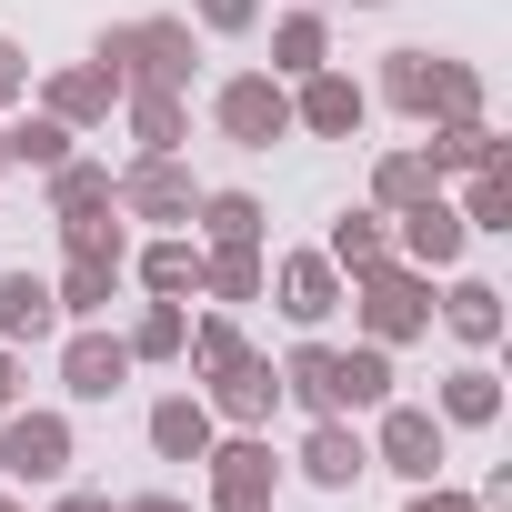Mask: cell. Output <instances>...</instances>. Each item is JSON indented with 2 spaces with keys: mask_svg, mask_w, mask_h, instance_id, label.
Segmentation results:
<instances>
[{
  "mask_svg": "<svg viewBox=\"0 0 512 512\" xmlns=\"http://www.w3.org/2000/svg\"><path fill=\"white\" fill-rule=\"evenodd\" d=\"M21 402V372H11V342H0V412H11Z\"/></svg>",
  "mask_w": 512,
  "mask_h": 512,
  "instance_id": "b9f144b4",
  "label": "cell"
},
{
  "mask_svg": "<svg viewBox=\"0 0 512 512\" xmlns=\"http://www.w3.org/2000/svg\"><path fill=\"white\" fill-rule=\"evenodd\" d=\"M111 101H121V81H111L101 61H81V71H61V81H51V121H71V131L111 121Z\"/></svg>",
  "mask_w": 512,
  "mask_h": 512,
  "instance_id": "484cf974",
  "label": "cell"
},
{
  "mask_svg": "<svg viewBox=\"0 0 512 512\" xmlns=\"http://www.w3.org/2000/svg\"><path fill=\"white\" fill-rule=\"evenodd\" d=\"M432 322L462 342V352H492L502 342V282H482V272H462L442 302H432Z\"/></svg>",
  "mask_w": 512,
  "mask_h": 512,
  "instance_id": "2e32d148",
  "label": "cell"
},
{
  "mask_svg": "<svg viewBox=\"0 0 512 512\" xmlns=\"http://www.w3.org/2000/svg\"><path fill=\"white\" fill-rule=\"evenodd\" d=\"M442 61H452V51H422V41L382 51V81H372V101H392L402 121H432V101H442Z\"/></svg>",
  "mask_w": 512,
  "mask_h": 512,
  "instance_id": "4fadbf2b",
  "label": "cell"
},
{
  "mask_svg": "<svg viewBox=\"0 0 512 512\" xmlns=\"http://www.w3.org/2000/svg\"><path fill=\"white\" fill-rule=\"evenodd\" d=\"M0 171H11V131H0Z\"/></svg>",
  "mask_w": 512,
  "mask_h": 512,
  "instance_id": "ee69618b",
  "label": "cell"
},
{
  "mask_svg": "<svg viewBox=\"0 0 512 512\" xmlns=\"http://www.w3.org/2000/svg\"><path fill=\"white\" fill-rule=\"evenodd\" d=\"M61 512H111V492H71V502H61Z\"/></svg>",
  "mask_w": 512,
  "mask_h": 512,
  "instance_id": "7bdbcfd3",
  "label": "cell"
},
{
  "mask_svg": "<svg viewBox=\"0 0 512 512\" xmlns=\"http://www.w3.org/2000/svg\"><path fill=\"white\" fill-rule=\"evenodd\" d=\"M111 201H121V221H191V171H181V151H141L121 181H111Z\"/></svg>",
  "mask_w": 512,
  "mask_h": 512,
  "instance_id": "9c48e42d",
  "label": "cell"
},
{
  "mask_svg": "<svg viewBox=\"0 0 512 512\" xmlns=\"http://www.w3.org/2000/svg\"><path fill=\"white\" fill-rule=\"evenodd\" d=\"M292 11H322V0H292Z\"/></svg>",
  "mask_w": 512,
  "mask_h": 512,
  "instance_id": "bcb514c9",
  "label": "cell"
},
{
  "mask_svg": "<svg viewBox=\"0 0 512 512\" xmlns=\"http://www.w3.org/2000/svg\"><path fill=\"white\" fill-rule=\"evenodd\" d=\"M432 191H442V171H432L422 141H392V151L372 161V211H412V201H432Z\"/></svg>",
  "mask_w": 512,
  "mask_h": 512,
  "instance_id": "d6986e66",
  "label": "cell"
},
{
  "mask_svg": "<svg viewBox=\"0 0 512 512\" xmlns=\"http://www.w3.org/2000/svg\"><path fill=\"white\" fill-rule=\"evenodd\" d=\"M362 442H372V462L402 472V482H442V462H452V432H442L432 402H382Z\"/></svg>",
  "mask_w": 512,
  "mask_h": 512,
  "instance_id": "3957f363",
  "label": "cell"
},
{
  "mask_svg": "<svg viewBox=\"0 0 512 512\" xmlns=\"http://www.w3.org/2000/svg\"><path fill=\"white\" fill-rule=\"evenodd\" d=\"M111 512H191V502H171V492H131V502H111Z\"/></svg>",
  "mask_w": 512,
  "mask_h": 512,
  "instance_id": "60d3db41",
  "label": "cell"
},
{
  "mask_svg": "<svg viewBox=\"0 0 512 512\" xmlns=\"http://www.w3.org/2000/svg\"><path fill=\"white\" fill-rule=\"evenodd\" d=\"M111 292H121V262H81V251H71L61 282H51V302H61L71 322H101V312H111Z\"/></svg>",
  "mask_w": 512,
  "mask_h": 512,
  "instance_id": "f1b7e54d",
  "label": "cell"
},
{
  "mask_svg": "<svg viewBox=\"0 0 512 512\" xmlns=\"http://www.w3.org/2000/svg\"><path fill=\"white\" fill-rule=\"evenodd\" d=\"M432 121H492V91H482L472 61H442V101H432Z\"/></svg>",
  "mask_w": 512,
  "mask_h": 512,
  "instance_id": "e575fe53",
  "label": "cell"
},
{
  "mask_svg": "<svg viewBox=\"0 0 512 512\" xmlns=\"http://www.w3.org/2000/svg\"><path fill=\"white\" fill-rule=\"evenodd\" d=\"M392 402V352L382 342H352L342 352V412H382Z\"/></svg>",
  "mask_w": 512,
  "mask_h": 512,
  "instance_id": "d6a6232c",
  "label": "cell"
},
{
  "mask_svg": "<svg viewBox=\"0 0 512 512\" xmlns=\"http://www.w3.org/2000/svg\"><path fill=\"white\" fill-rule=\"evenodd\" d=\"M322 262H332L342 282H352V272H372V262H392V211H372V201H362V211H342V221H332V241H322Z\"/></svg>",
  "mask_w": 512,
  "mask_h": 512,
  "instance_id": "44dd1931",
  "label": "cell"
},
{
  "mask_svg": "<svg viewBox=\"0 0 512 512\" xmlns=\"http://www.w3.org/2000/svg\"><path fill=\"white\" fill-rule=\"evenodd\" d=\"M121 111H131V141L141 151H181L191 141V101L181 91H121Z\"/></svg>",
  "mask_w": 512,
  "mask_h": 512,
  "instance_id": "4316f807",
  "label": "cell"
},
{
  "mask_svg": "<svg viewBox=\"0 0 512 512\" xmlns=\"http://www.w3.org/2000/svg\"><path fill=\"white\" fill-rule=\"evenodd\" d=\"M21 91H31V61H21V41H0V111H11Z\"/></svg>",
  "mask_w": 512,
  "mask_h": 512,
  "instance_id": "ab89813d",
  "label": "cell"
},
{
  "mask_svg": "<svg viewBox=\"0 0 512 512\" xmlns=\"http://www.w3.org/2000/svg\"><path fill=\"white\" fill-rule=\"evenodd\" d=\"M362 472H372V442L352 432V412H322V422L302 432V482H312V492H352Z\"/></svg>",
  "mask_w": 512,
  "mask_h": 512,
  "instance_id": "8fae6325",
  "label": "cell"
},
{
  "mask_svg": "<svg viewBox=\"0 0 512 512\" xmlns=\"http://www.w3.org/2000/svg\"><path fill=\"white\" fill-rule=\"evenodd\" d=\"M472 251V231H462V211H452V191H432V201H412V211H392V262H412V272H452Z\"/></svg>",
  "mask_w": 512,
  "mask_h": 512,
  "instance_id": "ba28073f",
  "label": "cell"
},
{
  "mask_svg": "<svg viewBox=\"0 0 512 512\" xmlns=\"http://www.w3.org/2000/svg\"><path fill=\"white\" fill-rule=\"evenodd\" d=\"M211 121H221V141H241V151H272V141H292V81L241 71V81L211 91Z\"/></svg>",
  "mask_w": 512,
  "mask_h": 512,
  "instance_id": "277c9868",
  "label": "cell"
},
{
  "mask_svg": "<svg viewBox=\"0 0 512 512\" xmlns=\"http://www.w3.org/2000/svg\"><path fill=\"white\" fill-rule=\"evenodd\" d=\"M282 402H302L312 422L342 412V342H302V352L282 362Z\"/></svg>",
  "mask_w": 512,
  "mask_h": 512,
  "instance_id": "ffe728a7",
  "label": "cell"
},
{
  "mask_svg": "<svg viewBox=\"0 0 512 512\" xmlns=\"http://www.w3.org/2000/svg\"><path fill=\"white\" fill-rule=\"evenodd\" d=\"M121 342H131V362H181V342H191V312H181V302H151V312H141Z\"/></svg>",
  "mask_w": 512,
  "mask_h": 512,
  "instance_id": "836d02e7",
  "label": "cell"
},
{
  "mask_svg": "<svg viewBox=\"0 0 512 512\" xmlns=\"http://www.w3.org/2000/svg\"><path fill=\"white\" fill-rule=\"evenodd\" d=\"M352 11H382V0H352Z\"/></svg>",
  "mask_w": 512,
  "mask_h": 512,
  "instance_id": "7dc6e473",
  "label": "cell"
},
{
  "mask_svg": "<svg viewBox=\"0 0 512 512\" xmlns=\"http://www.w3.org/2000/svg\"><path fill=\"white\" fill-rule=\"evenodd\" d=\"M201 472H211V512H272V502H282V462H272V442H262V432L211 442V452H201Z\"/></svg>",
  "mask_w": 512,
  "mask_h": 512,
  "instance_id": "5b68a950",
  "label": "cell"
},
{
  "mask_svg": "<svg viewBox=\"0 0 512 512\" xmlns=\"http://www.w3.org/2000/svg\"><path fill=\"white\" fill-rule=\"evenodd\" d=\"M121 382H131V342H121V332H91V322H81V332L61 342V392H71V402H111Z\"/></svg>",
  "mask_w": 512,
  "mask_h": 512,
  "instance_id": "30bf717a",
  "label": "cell"
},
{
  "mask_svg": "<svg viewBox=\"0 0 512 512\" xmlns=\"http://www.w3.org/2000/svg\"><path fill=\"white\" fill-rule=\"evenodd\" d=\"M432 412H442V432H492V422H502V372H492V362L472 352L462 372H442Z\"/></svg>",
  "mask_w": 512,
  "mask_h": 512,
  "instance_id": "e0dca14e",
  "label": "cell"
},
{
  "mask_svg": "<svg viewBox=\"0 0 512 512\" xmlns=\"http://www.w3.org/2000/svg\"><path fill=\"white\" fill-rule=\"evenodd\" d=\"M181 352H191V372H201V382H221V372H241V362H251V342H241V322H231V312H201Z\"/></svg>",
  "mask_w": 512,
  "mask_h": 512,
  "instance_id": "4dcf8cb0",
  "label": "cell"
},
{
  "mask_svg": "<svg viewBox=\"0 0 512 512\" xmlns=\"http://www.w3.org/2000/svg\"><path fill=\"white\" fill-rule=\"evenodd\" d=\"M101 201H111V171L101 161H61L51 171V211H101Z\"/></svg>",
  "mask_w": 512,
  "mask_h": 512,
  "instance_id": "8d00e7d4",
  "label": "cell"
},
{
  "mask_svg": "<svg viewBox=\"0 0 512 512\" xmlns=\"http://www.w3.org/2000/svg\"><path fill=\"white\" fill-rule=\"evenodd\" d=\"M272 292H282V312H292L302 332H322V322L342 312V272L322 262V251H292V262H272Z\"/></svg>",
  "mask_w": 512,
  "mask_h": 512,
  "instance_id": "9a60e30c",
  "label": "cell"
},
{
  "mask_svg": "<svg viewBox=\"0 0 512 512\" xmlns=\"http://www.w3.org/2000/svg\"><path fill=\"white\" fill-rule=\"evenodd\" d=\"M211 442H221V422H211V402H201V392L151 402V452H161V462H201Z\"/></svg>",
  "mask_w": 512,
  "mask_h": 512,
  "instance_id": "ac0fdd59",
  "label": "cell"
},
{
  "mask_svg": "<svg viewBox=\"0 0 512 512\" xmlns=\"http://www.w3.org/2000/svg\"><path fill=\"white\" fill-rule=\"evenodd\" d=\"M201 402H211V422H231V432H262V422L282 412V362L251 352V362H241V372H221Z\"/></svg>",
  "mask_w": 512,
  "mask_h": 512,
  "instance_id": "7c38bea8",
  "label": "cell"
},
{
  "mask_svg": "<svg viewBox=\"0 0 512 512\" xmlns=\"http://www.w3.org/2000/svg\"><path fill=\"white\" fill-rule=\"evenodd\" d=\"M0 512H21V502H11V482H0Z\"/></svg>",
  "mask_w": 512,
  "mask_h": 512,
  "instance_id": "f6af8a7d",
  "label": "cell"
},
{
  "mask_svg": "<svg viewBox=\"0 0 512 512\" xmlns=\"http://www.w3.org/2000/svg\"><path fill=\"white\" fill-rule=\"evenodd\" d=\"M131 272H141V292H151V302H191V292H201V241L161 231V241L141 251V262H131Z\"/></svg>",
  "mask_w": 512,
  "mask_h": 512,
  "instance_id": "603a6c76",
  "label": "cell"
},
{
  "mask_svg": "<svg viewBox=\"0 0 512 512\" xmlns=\"http://www.w3.org/2000/svg\"><path fill=\"white\" fill-rule=\"evenodd\" d=\"M191 221H201V231H191L201 251H262V241H272V211L251 201V191H201Z\"/></svg>",
  "mask_w": 512,
  "mask_h": 512,
  "instance_id": "5bb4252c",
  "label": "cell"
},
{
  "mask_svg": "<svg viewBox=\"0 0 512 512\" xmlns=\"http://www.w3.org/2000/svg\"><path fill=\"white\" fill-rule=\"evenodd\" d=\"M251 21H262V0H201V31L211 41H241Z\"/></svg>",
  "mask_w": 512,
  "mask_h": 512,
  "instance_id": "74e56055",
  "label": "cell"
},
{
  "mask_svg": "<svg viewBox=\"0 0 512 512\" xmlns=\"http://www.w3.org/2000/svg\"><path fill=\"white\" fill-rule=\"evenodd\" d=\"M11 161L61 171V161H71V121H51V111H41V121H21V131H11Z\"/></svg>",
  "mask_w": 512,
  "mask_h": 512,
  "instance_id": "d590c367",
  "label": "cell"
},
{
  "mask_svg": "<svg viewBox=\"0 0 512 512\" xmlns=\"http://www.w3.org/2000/svg\"><path fill=\"white\" fill-rule=\"evenodd\" d=\"M362 121H372V91L352 81V71H302L292 81V131H312V141H362Z\"/></svg>",
  "mask_w": 512,
  "mask_h": 512,
  "instance_id": "8992f818",
  "label": "cell"
},
{
  "mask_svg": "<svg viewBox=\"0 0 512 512\" xmlns=\"http://www.w3.org/2000/svg\"><path fill=\"white\" fill-rule=\"evenodd\" d=\"M462 231H512V151L502 161H482V171H462Z\"/></svg>",
  "mask_w": 512,
  "mask_h": 512,
  "instance_id": "83f0119b",
  "label": "cell"
},
{
  "mask_svg": "<svg viewBox=\"0 0 512 512\" xmlns=\"http://www.w3.org/2000/svg\"><path fill=\"white\" fill-rule=\"evenodd\" d=\"M51 322H61V302L41 272H0V342H41Z\"/></svg>",
  "mask_w": 512,
  "mask_h": 512,
  "instance_id": "cb8c5ba5",
  "label": "cell"
},
{
  "mask_svg": "<svg viewBox=\"0 0 512 512\" xmlns=\"http://www.w3.org/2000/svg\"><path fill=\"white\" fill-rule=\"evenodd\" d=\"M91 61H101L121 91H191L201 41H191V21H111V31L91 41Z\"/></svg>",
  "mask_w": 512,
  "mask_h": 512,
  "instance_id": "6da1fadb",
  "label": "cell"
},
{
  "mask_svg": "<svg viewBox=\"0 0 512 512\" xmlns=\"http://www.w3.org/2000/svg\"><path fill=\"white\" fill-rule=\"evenodd\" d=\"M342 302L362 312V342H382V352H402V342L432 332V272H412V262H372V272H352Z\"/></svg>",
  "mask_w": 512,
  "mask_h": 512,
  "instance_id": "7a4b0ae2",
  "label": "cell"
},
{
  "mask_svg": "<svg viewBox=\"0 0 512 512\" xmlns=\"http://www.w3.org/2000/svg\"><path fill=\"white\" fill-rule=\"evenodd\" d=\"M71 472V422L61 412H0V482H61Z\"/></svg>",
  "mask_w": 512,
  "mask_h": 512,
  "instance_id": "52a82bcc",
  "label": "cell"
},
{
  "mask_svg": "<svg viewBox=\"0 0 512 512\" xmlns=\"http://www.w3.org/2000/svg\"><path fill=\"white\" fill-rule=\"evenodd\" d=\"M61 251H81V262H131L121 201H101V211H61Z\"/></svg>",
  "mask_w": 512,
  "mask_h": 512,
  "instance_id": "1f68e13d",
  "label": "cell"
},
{
  "mask_svg": "<svg viewBox=\"0 0 512 512\" xmlns=\"http://www.w3.org/2000/svg\"><path fill=\"white\" fill-rule=\"evenodd\" d=\"M402 512H482V492H452V482H412Z\"/></svg>",
  "mask_w": 512,
  "mask_h": 512,
  "instance_id": "f35d334b",
  "label": "cell"
},
{
  "mask_svg": "<svg viewBox=\"0 0 512 512\" xmlns=\"http://www.w3.org/2000/svg\"><path fill=\"white\" fill-rule=\"evenodd\" d=\"M201 292L211 302H262L272 292V262H262V251H201Z\"/></svg>",
  "mask_w": 512,
  "mask_h": 512,
  "instance_id": "f546056e",
  "label": "cell"
},
{
  "mask_svg": "<svg viewBox=\"0 0 512 512\" xmlns=\"http://www.w3.org/2000/svg\"><path fill=\"white\" fill-rule=\"evenodd\" d=\"M422 131H432L422 151H432V171H442V181H462V171H482V161H502V151H512L492 121H422Z\"/></svg>",
  "mask_w": 512,
  "mask_h": 512,
  "instance_id": "7402d4cb",
  "label": "cell"
},
{
  "mask_svg": "<svg viewBox=\"0 0 512 512\" xmlns=\"http://www.w3.org/2000/svg\"><path fill=\"white\" fill-rule=\"evenodd\" d=\"M332 61V21L322 11H282V31H272V81H302V71H322Z\"/></svg>",
  "mask_w": 512,
  "mask_h": 512,
  "instance_id": "d4e9b609",
  "label": "cell"
}]
</instances>
